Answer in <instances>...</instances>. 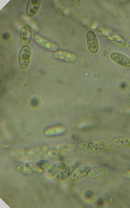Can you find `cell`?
Wrapping results in <instances>:
<instances>
[{
  "instance_id": "1",
  "label": "cell",
  "mask_w": 130,
  "mask_h": 208,
  "mask_svg": "<svg viewBox=\"0 0 130 208\" xmlns=\"http://www.w3.org/2000/svg\"><path fill=\"white\" fill-rule=\"evenodd\" d=\"M33 40L37 45L47 51L55 52L58 50V46L56 44L39 35H34Z\"/></svg>"
},
{
  "instance_id": "2",
  "label": "cell",
  "mask_w": 130,
  "mask_h": 208,
  "mask_svg": "<svg viewBox=\"0 0 130 208\" xmlns=\"http://www.w3.org/2000/svg\"><path fill=\"white\" fill-rule=\"evenodd\" d=\"M111 173V170L110 168L105 167H100L91 169L87 177L90 180H97L108 177Z\"/></svg>"
},
{
  "instance_id": "3",
  "label": "cell",
  "mask_w": 130,
  "mask_h": 208,
  "mask_svg": "<svg viewBox=\"0 0 130 208\" xmlns=\"http://www.w3.org/2000/svg\"><path fill=\"white\" fill-rule=\"evenodd\" d=\"M54 55L56 59L68 63H74L77 59V56L75 54L64 50L57 51L55 52Z\"/></svg>"
},
{
  "instance_id": "4",
  "label": "cell",
  "mask_w": 130,
  "mask_h": 208,
  "mask_svg": "<svg viewBox=\"0 0 130 208\" xmlns=\"http://www.w3.org/2000/svg\"><path fill=\"white\" fill-rule=\"evenodd\" d=\"M91 169L88 166H84L76 169L69 177L72 182H76L81 180L87 176Z\"/></svg>"
},
{
  "instance_id": "5",
  "label": "cell",
  "mask_w": 130,
  "mask_h": 208,
  "mask_svg": "<svg viewBox=\"0 0 130 208\" xmlns=\"http://www.w3.org/2000/svg\"><path fill=\"white\" fill-rule=\"evenodd\" d=\"M87 47L89 51L93 54L96 53L98 49V45L96 36L92 31H88L86 35Z\"/></svg>"
},
{
  "instance_id": "6",
  "label": "cell",
  "mask_w": 130,
  "mask_h": 208,
  "mask_svg": "<svg viewBox=\"0 0 130 208\" xmlns=\"http://www.w3.org/2000/svg\"><path fill=\"white\" fill-rule=\"evenodd\" d=\"M30 57V50L28 46L23 47L19 54V64L22 69L26 68L29 64Z\"/></svg>"
},
{
  "instance_id": "7",
  "label": "cell",
  "mask_w": 130,
  "mask_h": 208,
  "mask_svg": "<svg viewBox=\"0 0 130 208\" xmlns=\"http://www.w3.org/2000/svg\"><path fill=\"white\" fill-rule=\"evenodd\" d=\"M66 131V129L64 126L57 125L47 128L44 131V133L47 137H56L64 135Z\"/></svg>"
},
{
  "instance_id": "8",
  "label": "cell",
  "mask_w": 130,
  "mask_h": 208,
  "mask_svg": "<svg viewBox=\"0 0 130 208\" xmlns=\"http://www.w3.org/2000/svg\"><path fill=\"white\" fill-rule=\"evenodd\" d=\"M110 57L115 63L124 67H130V59L121 53L113 52L111 53Z\"/></svg>"
},
{
  "instance_id": "9",
  "label": "cell",
  "mask_w": 130,
  "mask_h": 208,
  "mask_svg": "<svg viewBox=\"0 0 130 208\" xmlns=\"http://www.w3.org/2000/svg\"><path fill=\"white\" fill-rule=\"evenodd\" d=\"M32 38L31 30L27 25H24L22 28L20 34V43L23 47L27 46L30 44Z\"/></svg>"
},
{
  "instance_id": "10",
  "label": "cell",
  "mask_w": 130,
  "mask_h": 208,
  "mask_svg": "<svg viewBox=\"0 0 130 208\" xmlns=\"http://www.w3.org/2000/svg\"><path fill=\"white\" fill-rule=\"evenodd\" d=\"M40 1L29 0L26 8V13L28 17L34 16L37 13L40 6Z\"/></svg>"
},
{
  "instance_id": "11",
  "label": "cell",
  "mask_w": 130,
  "mask_h": 208,
  "mask_svg": "<svg viewBox=\"0 0 130 208\" xmlns=\"http://www.w3.org/2000/svg\"><path fill=\"white\" fill-rule=\"evenodd\" d=\"M78 147L82 151L90 154H97L100 151V150L91 142H81L79 144Z\"/></svg>"
},
{
  "instance_id": "12",
  "label": "cell",
  "mask_w": 130,
  "mask_h": 208,
  "mask_svg": "<svg viewBox=\"0 0 130 208\" xmlns=\"http://www.w3.org/2000/svg\"><path fill=\"white\" fill-rule=\"evenodd\" d=\"M91 142L100 150L111 151L114 149L113 146L111 144L103 140H93Z\"/></svg>"
},
{
  "instance_id": "13",
  "label": "cell",
  "mask_w": 130,
  "mask_h": 208,
  "mask_svg": "<svg viewBox=\"0 0 130 208\" xmlns=\"http://www.w3.org/2000/svg\"><path fill=\"white\" fill-rule=\"evenodd\" d=\"M108 38L111 43L119 46L124 47L128 45L127 41L124 37L116 34H110Z\"/></svg>"
},
{
  "instance_id": "14",
  "label": "cell",
  "mask_w": 130,
  "mask_h": 208,
  "mask_svg": "<svg viewBox=\"0 0 130 208\" xmlns=\"http://www.w3.org/2000/svg\"><path fill=\"white\" fill-rule=\"evenodd\" d=\"M76 166L74 165H70L66 167L56 176V179L60 181L67 179L70 177L74 172L76 170Z\"/></svg>"
},
{
  "instance_id": "15",
  "label": "cell",
  "mask_w": 130,
  "mask_h": 208,
  "mask_svg": "<svg viewBox=\"0 0 130 208\" xmlns=\"http://www.w3.org/2000/svg\"><path fill=\"white\" fill-rule=\"evenodd\" d=\"M66 167V164L63 162H59L52 165L48 170L47 173L51 177L56 176Z\"/></svg>"
},
{
  "instance_id": "16",
  "label": "cell",
  "mask_w": 130,
  "mask_h": 208,
  "mask_svg": "<svg viewBox=\"0 0 130 208\" xmlns=\"http://www.w3.org/2000/svg\"><path fill=\"white\" fill-rule=\"evenodd\" d=\"M113 143L115 147L122 148H130V137H122L114 139Z\"/></svg>"
},
{
  "instance_id": "17",
  "label": "cell",
  "mask_w": 130,
  "mask_h": 208,
  "mask_svg": "<svg viewBox=\"0 0 130 208\" xmlns=\"http://www.w3.org/2000/svg\"><path fill=\"white\" fill-rule=\"evenodd\" d=\"M55 147L57 150L63 152H72L76 149L75 144L70 143L59 144L56 145Z\"/></svg>"
},
{
  "instance_id": "18",
  "label": "cell",
  "mask_w": 130,
  "mask_h": 208,
  "mask_svg": "<svg viewBox=\"0 0 130 208\" xmlns=\"http://www.w3.org/2000/svg\"><path fill=\"white\" fill-rule=\"evenodd\" d=\"M31 171L36 173H41L42 170L37 164L34 163L28 162L25 163V165Z\"/></svg>"
},
{
  "instance_id": "19",
  "label": "cell",
  "mask_w": 130,
  "mask_h": 208,
  "mask_svg": "<svg viewBox=\"0 0 130 208\" xmlns=\"http://www.w3.org/2000/svg\"><path fill=\"white\" fill-rule=\"evenodd\" d=\"M42 170H44L49 169L52 165V164L47 161L41 160L37 163Z\"/></svg>"
},
{
  "instance_id": "20",
  "label": "cell",
  "mask_w": 130,
  "mask_h": 208,
  "mask_svg": "<svg viewBox=\"0 0 130 208\" xmlns=\"http://www.w3.org/2000/svg\"><path fill=\"white\" fill-rule=\"evenodd\" d=\"M25 167L23 165L19 164L16 165H15V167L16 168L15 169L18 172H20L22 174H23V173L24 172L25 174H26L25 173V171H26V170H27V169H26Z\"/></svg>"
},
{
  "instance_id": "21",
  "label": "cell",
  "mask_w": 130,
  "mask_h": 208,
  "mask_svg": "<svg viewBox=\"0 0 130 208\" xmlns=\"http://www.w3.org/2000/svg\"><path fill=\"white\" fill-rule=\"evenodd\" d=\"M70 3L74 7H79L80 4V1L78 0H70Z\"/></svg>"
},
{
  "instance_id": "22",
  "label": "cell",
  "mask_w": 130,
  "mask_h": 208,
  "mask_svg": "<svg viewBox=\"0 0 130 208\" xmlns=\"http://www.w3.org/2000/svg\"><path fill=\"white\" fill-rule=\"evenodd\" d=\"M93 196L92 192L90 190H88L85 193V196L88 198H91Z\"/></svg>"
},
{
  "instance_id": "23",
  "label": "cell",
  "mask_w": 130,
  "mask_h": 208,
  "mask_svg": "<svg viewBox=\"0 0 130 208\" xmlns=\"http://www.w3.org/2000/svg\"><path fill=\"white\" fill-rule=\"evenodd\" d=\"M103 201L101 199H99L96 203V205L98 206H101L103 204Z\"/></svg>"
},
{
  "instance_id": "24",
  "label": "cell",
  "mask_w": 130,
  "mask_h": 208,
  "mask_svg": "<svg viewBox=\"0 0 130 208\" xmlns=\"http://www.w3.org/2000/svg\"><path fill=\"white\" fill-rule=\"evenodd\" d=\"M127 84L126 82H122L120 84V87L121 88H125Z\"/></svg>"
},
{
  "instance_id": "25",
  "label": "cell",
  "mask_w": 130,
  "mask_h": 208,
  "mask_svg": "<svg viewBox=\"0 0 130 208\" xmlns=\"http://www.w3.org/2000/svg\"><path fill=\"white\" fill-rule=\"evenodd\" d=\"M128 45L129 48H130V41L128 43Z\"/></svg>"
}]
</instances>
